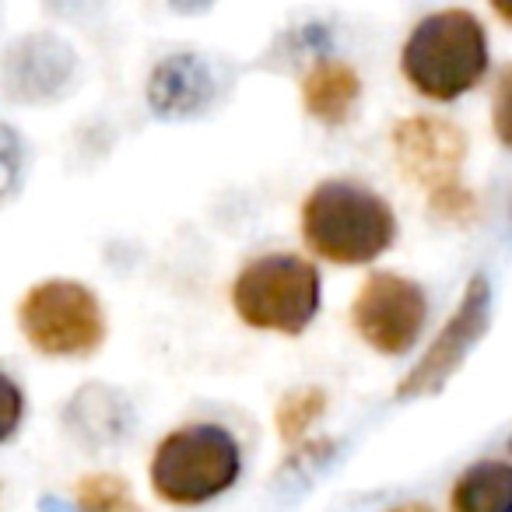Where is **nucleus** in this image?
Listing matches in <instances>:
<instances>
[{"mask_svg": "<svg viewBox=\"0 0 512 512\" xmlns=\"http://www.w3.org/2000/svg\"><path fill=\"white\" fill-rule=\"evenodd\" d=\"M302 242L316 260L365 267L397 239V214L383 193L355 179H323L302 200Z\"/></svg>", "mask_w": 512, "mask_h": 512, "instance_id": "nucleus-1", "label": "nucleus"}, {"mask_svg": "<svg viewBox=\"0 0 512 512\" xmlns=\"http://www.w3.org/2000/svg\"><path fill=\"white\" fill-rule=\"evenodd\" d=\"M491 67L488 32L467 8L425 15L400 50L404 81L432 102H456L474 92Z\"/></svg>", "mask_w": 512, "mask_h": 512, "instance_id": "nucleus-2", "label": "nucleus"}, {"mask_svg": "<svg viewBox=\"0 0 512 512\" xmlns=\"http://www.w3.org/2000/svg\"><path fill=\"white\" fill-rule=\"evenodd\" d=\"M242 477V446L235 435L211 421H193L169 432L155 446L148 481L169 505H204L225 495Z\"/></svg>", "mask_w": 512, "mask_h": 512, "instance_id": "nucleus-3", "label": "nucleus"}, {"mask_svg": "<svg viewBox=\"0 0 512 512\" xmlns=\"http://www.w3.org/2000/svg\"><path fill=\"white\" fill-rule=\"evenodd\" d=\"M228 299L246 327L299 337L320 313L323 281L306 256L264 253L235 274Z\"/></svg>", "mask_w": 512, "mask_h": 512, "instance_id": "nucleus-4", "label": "nucleus"}, {"mask_svg": "<svg viewBox=\"0 0 512 512\" xmlns=\"http://www.w3.org/2000/svg\"><path fill=\"white\" fill-rule=\"evenodd\" d=\"M22 337L50 358H85L106 341V313L99 295L71 278L39 281L18 302Z\"/></svg>", "mask_w": 512, "mask_h": 512, "instance_id": "nucleus-5", "label": "nucleus"}, {"mask_svg": "<svg viewBox=\"0 0 512 512\" xmlns=\"http://www.w3.org/2000/svg\"><path fill=\"white\" fill-rule=\"evenodd\" d=\"M351 327L379 355H404L418 344L428 320V299L418 281L393 271H376L362 281L351 302Z\"/></svg>", "mask_w": 512, "mask_h": 512, "instance_id": "nucleus-6", "label": "nucleus"}, {"mask_svg": "<svg viewBox=\"0 0 512 512\" xmlns=\"http://www.w3.org/2000/svg\"><path fill=\"white\" fill-rule=\"evenodd\" d=\"M488 323H491V281L484 274H474L460 306L453 309L446 327L439 330V337L428 344L425 355L414 362V369L400 379L397 397L414 400V397H428V393H439L463 369V362L477 348V341L488 334Z\"/></svg>", "mask_w": 512, "mask_h": 512, "instance_id": "nucleus-7", "label": "nucleus"}, {"mask_svg": "<svg viewBox=\"0 0 512 512\" xmlns=\"http://www.w3.org/2000/svg\"><path fill=\"white\" fill-rule=\"evenodd\" d=\"M393 158L407 183L435 193L442 186L456 183L467 158V134L449 116H407L390 130Z\"/></svg>", "mask_w": 512, "mask_h": 512, "instance_id": "nucleus-8", "label": "nucleus"}, {"mask_svg": "<svg viewBox=\"0 0 512 512\" xmlns=\"http://www.w3.org/2000/svg\"><path fill=\"white\" fill-rule=\"evenodd\" d=\"M74 53L46 32L22 36L0 53V92L11 102H50L71 85Z\"/></svg>", "mask_w": 512, "mask_h": 512, "instance_id": "nucleus-9", "label": "nucleus"}, {"mask_svg": "<svg viewBox=\"0 0 512 512\" xmlns=\"http://www.w3.org/2000/svg\"><path fill=\"white\" fill-rule=\"evenodd\" d=\"M214 95L211 67L197 53H172L158 60L148 78V106L165 120H186L207 109Z\"/></svg>", "mask_w": 512, "mask_h": 512, "instance_id": "nucleus-10", "label": "nucleus"}, {"mask_svg": "<svg viewBox=\"0 0 512 512\" xmlns=\"http://www.w3.org/2000/svg\"><path fill=\"white\" fill-rule=\"evenodd\" d=\"M64 428L88 449L113 446V442L127 439L130 432V407L109 386H85L71 397L64 407Z\"/></svg>", "mask_w": 512, "mask_h": 512, "instance_id": "nucleus-11", "label": "nucleus"}, {"mask_svg": "<svg viewBox=\"0 0 512 512\" xmlns=\"http://www.w3.org/2000/svg\"><path fill=\"white\" fill-rule=\"evenodd\" d=\"M362 99V78L344 60H316L302 78V106L313 120L341 127Z\"/></svg>", "mask_w": 512, "mask_h": 512, "instance_id": "nucleus-12", "label": "nucleus"}, {"mask_svg": "<svg viewBox=\"0 0 512 512\" xmlns=\"http://www.w3.org/2000/svg\"><path fill=\"white\" fill-rule=\"evenodd\" d=\"M449 509L456 512H512V463L481 460L453 481Z\"/></svg>", "mask_w": 512, "mask_h": 512, "instance_id": "nucleus-13", "label": "nucleus"}, {"mask_svg": "<svg viewBox=\"0 0 512 512\" xmlns=\"http://www.w3.org/2000/svg\"><path fill=\"white\" fill-rule=\"evenodd\" d=\"M323 411H327V393L320 386H299V390L285 393L278 400V411H274V428H278L281 442L285 446L302 442Z\"/></svg>", "mask_w": 512, "mask_h": 512, "instance_id": "nucleus-14", "label": "nucleus"}, {"mask_svg": "<svg viewBox=\"0 0 512 512\" xmlns=\"http://www.w3.org/2000/svg\"><path fill=\"white\" fill-rule=\"evenodd\" d=\"M78 505L81 509H134V495H130L127 481L116 474H88L78 481Z\"/></svg>", "mask_w": 512, "mask_h": 512, "instance_id": "nucleus-15", "label": "nucleus"}, {"mask_svg": "<svg viewBox=\"0 0 512 512\" xmlns=\"http://www.w3.org/2000/svg\"><path fill=\"white\" fill-rule=\"evenodd\" d=\"M428 211L442 221H456V225H467L477 214V197L467 190V186L456 179V183L442 186V190L428 193Z\"/></svg>", "mask_w": 512, "mask_h": 512, "instance_id": "nucleus-16", "label": "nucleus"}, {"mask_svg": "<svg viewBox=\"0 0 512 512\" xmlns=\"http://www.w3.org/2000/svg\"><path fill=\"white\" fill-rule=\"evenodd\" d=\"M25 165V141L11 123H0V200L15 193Z\"/></svg>", "mask_w": 512, "mask_h": 512, "instance_id": "nucleus-17", "label": "nucleus"}, {"mask_svg": "<svg viewBox=\"0 0 512 512\" xmlns=\"http://www.w3.org/2000/svg\"><path fill=\"white\" fill-rule=\"evenodd\" d=\"M491 130H495L498 144L512 151V64L502 71L491 95Z\"/></svg>", "mask_w": 512, "mask_h": 512, "instance_id": "nucleus-18", "label": "nucleus"}, {"mask_svg": "<svg viewBox=\"0 0 512 512\" xmlns=\"http://www.w3.org/2000/svg\"><path fill=\"white\" fill-rule=\"evenodd\" d=\"M25 418V393L8 372L0 369V442H8L11 435L22 428Z\"/></svg>", "mask_w": 512, "mask_h": 512, "instance_id": "nucleus-19", "label": "nucleus"}, {"mask_svg": "<svg viewBox=\"0 0 512 512\" xmlns=\"http://www.w3.org/2000/svg\"><path fill=\"white\" fill-rule=\"evenodd\" d=\"M169 4L176 11H183V15H193V11H207L214 0H169Z\"/></svg>", "mask_w": 512, "mask_h": 512, "instance_id": "nucleus-20", "label": "nucleus"}, {"mask_svg": "<svg viewBox=\"0 0 512 512\" xmlns=\"http://www.w3.org/2000/svg\"><path fill=\"white\" fill-rule=\"evenodd\" d=\"M491 11H495L498 18H502L505 25H512V0H488Z\"/></svg>", "mask_w": 512, "mask_h": 512, "instance_id": "nucleus-21", "label": "nucleus"}, {"mask_svg": "<svg viewBox=\"0 0 512 512\" xmlns=\"http://www.w3.org/2000/svg\"><path fill=\"white\" fill-rule=\"evenodd\" d=\"M509 456H512V439H509Z\"/></svg>", "mask_w": 512, "mask_h": 512, "instance_id": "nucleus-22", "label": "nucleus"}]
</instances>
